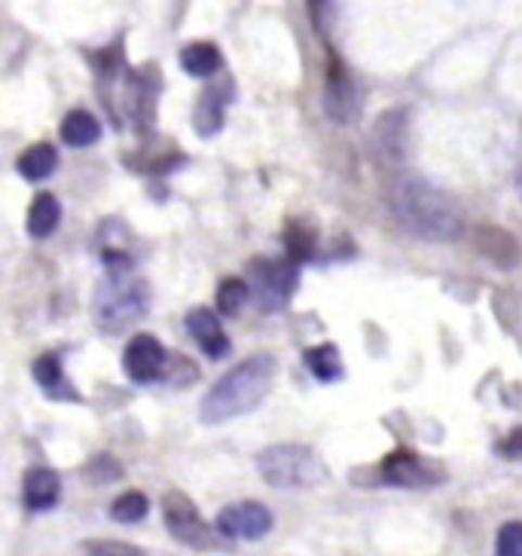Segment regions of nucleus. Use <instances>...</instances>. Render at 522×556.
<instances>
[{
    "label": "nucleus",
    "mask_w": 522,
    "mask_h": 556,
    "mask_svg": "<svg viewBox=\"0 0 522 556\" xmlns=\"http://www.w3.org/2000/svg\"><path fill=\"white\" fill-rule=\"evenodd\" d=\"M389 212L407 229L409 236L422 239V242H456L464 232V208L449 190H443L431 180L419 175H404L392 180L389 187Z\"/></svg>",
    "instance_id": "obj_1"
},
{
    "label": "nucleus",
    "mask_w": 522,
    "mask_h": 556,
    "mask_svg": "<svg viewBox=\"0 0 522 556\" xmlns=\"http://www.w3.org/2000/svg\"><path fill=\"white\" fill-rule=\"evenodd\" d=\"M276 374L278 361L269 352H257L251 358L239 361L202 397L199 422L202 426H224V422H232L245 413H254L263 404V397L272 392Z\"/></svg>",
    "instance_id": "obj_2"
},
{
    "label": "nucleus",
    "mask_w": 522,
    "mask_h": 556,
    "mask_svg": "<svg viewBox=\"0 0 522 556\" xmlns=\"http://www.w3.org/2000/svg\"><path fill=\"white\" fill-rule=\"evenodd\" d=\"M150 312V285L138 276H104L92 294V318L107 337L141 325Z\"/></svg>",
    "instance_id": "obj_3"
},
{
    "label": "nucleus",
    "mask_w": 522,
    "mask_h": 556,
    "mask_svg": "<svg viewBox=\"0 0 522 556\" xmlns=\"http://www.w3.org/2000/svg\"><path fill=\"white\" fill-rule=\"evenodd\" d=\"M257 471L276 490H309L327 477L324 462L306 443H276L263 450Z\"/></svg>",
    "instance_id": "obj_4"
},
{
    "label": "nucleus",
    "mask_w": 522,
    "mask_h": 556,
    "mask_svg": "<svg viewBox=\"0 0 522 556\" xmlns=\"http://www.w3.org/2000/svg\"><path fill=\"white\" fill-rule=\"evenodd\" d=\"M247 288L260 312H281L294 300L300 288V266L294 261H269V257H254L247 263Z\"/></svg>",
    "instance_id": "obj_5"
},
{
    "label": "nucleus",
    "mask_w": 522,
    "mask_h": 556,
    "mask_svg": "<svg viewBox=\"0 0 522 556\" xmlns=\"http://www.w3.org/2000/svg\"><path fill=\"white\" fill-rule=\"evenodd\" d=\"M119 96H123V111H126L131 129L150 138L153 126H156L160 96H163V71H160V65L150 62L144 67H129L126 80L119 86Z\"/></svg>",
    "instance_id": "obj_6"
},
{
    "label": "nucleus",
    "mask_w": 522,
    "mask_h": 556,
    "mask_svg": "<svg viewBox=\"0 0 522 556\" xmlns=\"http://www.w3.org/2000/svg\"><path fill=\"white\" fill-rule=\"evenodd\" d=\"M364 89L352 67L345 65L340 52L327 43V74H324V114L336 126H355L360 119Z\"/></svg>",
    "instance_id": "obj_7"
},
{
    "label": "nucleus",
    "mask_w": 522,
    "mask_h": 556,
    "mask_svg": "<svg viewBox=\"0 0 522 556\" xmlns=\"http://www.w3.org/2000/svg\"><path fill=\"white\" fill-rule=\"evenodd\" d=\"M163 520L168 535L180 541L183 547L193 551H217L220 532L205 523V517L199 514L196 502L180 490H168L163 495Z\"/></svg>",
    "instance_id": "obj_8"
},
{
    "label": "nucleus",
    "mask_w": 522,
    "mask_h": 556,
    "mask_svg": "<svg viewBox=\"0 0 522 556\" xmlns=\"http://www.w3.org/2000/svg\"><path fill=\"white\" fill-rule=\"evenodd\" d=\"M375 480L382 486H397V490H431L446 480V471L443 465L424 458L422 453L400 446L375 465Z\"/></svg>",
    "instance_id": "obj_9"
},
{
    "label": "nucleus",
    "mask_w": 522,
    "mask_h": 556,
    "mask_svg": "<svg viewBox=\"0 0 522 556\" xmlns=\"http://www.w3.org/2000/svg\"><path fill=\"white\" fill-rule=\"evenodd\" d=\"M367 148L375 156V163L400 165L407 163L409 148H412V126H409V108H389L375 116Z\"/></svg>",
    "instance_id": "obj_10"
},
{
    "label": "nucleus",
    "mask_w": 522,
    "mask_h": 556,
    "mask_svg": "<svg viewBox=\"0 0 522 556\" xmlns=\"http://www.w3.org/2000/svg\"><path fill=\"white\" fill-rule=\"evenodd\" d=\"M175 361V355H168L156 337L150 333H135L123 352V370L135 386H150V382H160L168 377V364Z\"/></svg>",
    "instance_id": "obj_11"
},
{
    "label": "nucleus",
    "mask_w": 522,
    "mask_h": 556,
    "mask_svg": "<svg viewBox=\"0 0 522 556\" xmlns=\"http://www.w3.org/2000/svg\"><path fill=\"white\" fill-rule=\"evenodd\" d=\"M272 510L263 505V502H254V498H245V502H232L220 514H217V523L214 529L229 541H260L263 535L272 532Z\"/></svg>",
    "instance_id": "obj_12"
},
{
    "label": "nucleus",
    "mask_w": 522,
    "mask_h": 556,
    "mask_svg": "<svg viewBox=\"0 0 522 556\" xmlns=\"http://www.w3.org/2000/svg\"><path fill=\"white\" fill-rule=\"evenodd\" d=\"M235 99V83L232 77L227 80H214L208 83L202 92H199L196 108H193V129L202 135V138H214L220 135L224 126H227V108Z\"/></svg>",
    "instance_id": "obj_13"
},
{
    "label": "nucleus",
    "mask_w": 522,
    "mask_h": 556,
    "mask_svg": "<svg viewBox=\"0 0 522 556\" xmlns=\"http://www.w3.org/2000/svg\"><path fill=\"white\" fill-rule=\"evenodd\" d=\"M183 325H187V330H190L193 343L202 349V355H208L212 361H220V358H227L229 352H232V343H229L227 330H224V325H220L217 312L208 309V306H193V309L187 312Z\"/></svg>",
    "instance_id": "obj_14"
},
{
    "label": "nucleus",
    "mask_w": 522,
    "mask_h": 556,
    "mask_svg": "<svg viewBox=\"0 0 522 556\" xmlns=\"http://www.w3.org/2000/svg\"><path fill=\"white\" fill-rule=\"evenodd\" d=\"M31 377L34 382L40 386V392L47 394L50 401H74L80 404L82 394L67 382L65 367H62V355L59 352H43L37 355V361L31 364Z\"/></svg>",
    "instance_id": "obj_15"
},
{
    "label": "nucleus",
    "mask_w": 522,
    "mask_h": 556,
    "mask_svg": "<svg viewBox=\"0 0 522 556\" xmlns=\"http://www.w3.org/2000/svg\"><path fill=\"white\" fill-rule=\"evenodd\" d=\"M473 248L492 261L498 269H513L522 261L520 242L513 239V232L501 227H480L473 232Z\"/></svg>",
    "instance_id": "obj_16"
},
{
    "label": "nucleus",
    "mask_w": 522,
    "mask_h": 556,
    "mask_svg": "<svg viewBox=\"0 0 522 556\" xmlns=\"http://www.w3.org/2000/svg\"><path fill=\"white\" fill-rule=\"evenodd\" d=\"M22 498L28 510H50L59 505L62 498V477L52 468L37 465L31 471H25V483H22Z\"/></svg>",
    "instance_id": "obj_17"
},
{
    "label": "nucleus",
    "mask_w": 522,
    "mask_h": 556,
    "mask_svg": "<svg viewBox=\"0 0 522 556\" xmlns=\"http://www.w3.org/2000/svg\"><path fill=\"white\" fill-rule=\"evenodd\" d=\"M180 67H183V74H190L196 80H212L224 71V52L217 50L212 40L187 43L180 50Z\"/></svg>",
    "instance_id": "obj_18"
},
{
    "label": "nucleus",
    "mask_w": 522,
    "mask_h": 556,
    "mask_svg": "<svg viewBox=\"0 0 522 556\" xmlns=\"http://www.w3.org/2000/svg\"><path fill=\"white\" fill-rule=\"evenodd\" d=\"M59 135H62V141H65L67 148H92L101 138L99 116L92 114V111H86V108H74V111H67V116L62 119Z\"/></svg>",
    "instance_id": "obj_19"
},
{
    "label": "nucleus",
    "mask_w": 522,
    "mask_h": 556,
    "mask_svg": "<svg viewBox=\"0 0 522 556\" xmlns=\"http://www.w3.org/2000/svg\"><path fill=\"white\" fill-rule=\"evenodd\" d=\"M16 168L18 175L25 180H31V184L47 180L59 168V150L50 141H37V144H31V148H25L18 153Z\"/></svg>",
    "instance_id": "obj_20"
},
{
    "label": "nucleus",
    "mask_w": 522,
    "mask_h": 556,
    "mask_svg": "<svg viewBox=\"0 0 522 556\" xmlns=\"http://www.w3.org/2000/svg\"><path fill=\"white\" fill-rule=\"evenodd\" d=\"M28 236L31 239H47L55 232V227L62 224V202L55 193H37L31 199V208H28Z\"/></svg>",
    "instance_id": "obj_21"
},
{
    "label": "nucleus",
    "mask_w": 522,
    "mask_h": 556,
    "mask_svg": "<svg viewBox=\"0 0 522 556\" xmlns=\"http://www.w3.org/2000/svg\"><path fill=\"white\" fill-rule=\"evenodd\" d=\"M303 361H306L309 374L318 379V382H336V379H343L345 374L343 355H340V349L333 343L311 345V349L303 352Z\"/></svg>",
    "instance_id": "obj_22"
},
{
    "label": "nucleus",
    "mask_w": 522,
    "mask_h": 556,
    "mask_svg": "<svg viewBox=\"0 0 522 556\" xmlns=\"http://www.w3.org/2000/svg\"><path fill=\"white\" fill-rule=\"evenodd\" d=\"M284 251H288V261H294L296 266L315 257L318 251V229L306 224V220H288L284 227Z\"/></svg>",
    "instance_id": "obj_23"
},
{
    "label": "nucleus",
    "mask_w": 522,
    "mask_h": 556,
    "mask_svg": "<svg viewBox=\"0 0 522 556\" xmlns=\"http://www.w3.org/2000/svg\"><path fill=\"white\" fill-rule=\"evenodd\" d=\"M247 296H251V288H247L245 278L227 276L224 281H220V285H217L214 303H217L220 315H227V318H239V315H242V309H245Z\"/></svg>",
    "instance_id": "obj_24"
},
{
    "label": "nucleus",
    "mask_w": 522,
    "mask_h": 556,
    "mask_svg": "<svg viewBox=\"0 0 522 556\" xmlns=\"http://www.w3.org/2000/svg\"><path fill=\"white\" fill-rule=\"evenodd\" d=\"M150 502L144 492L129 490L123 492L119 498H114V505H111V517H114L116 523H141L144 517H148Z\"/></svg>",
    "instance_id": "obj_25"
},
{
    "label": "nucleus",
    "mask_w": 522,
    "mask_h": 556,
    "mask_svg": "<svg viewBox=\"0 0 522 556\" xmlns=\"http://www.w3.org/2000/svg\"><path fill=\"white\" fill-rule=\"evenodd\" d=\"M82 475H86L89 483H114V480L123 477V465L111 453H99V456L89 458V465L82 468Z\"/></svg>",
    "instance_id": "obj_26"
},
{
    "label": "nucleus",
    "mask_w": 522,
    "mask_h": 556,
    "mask_svg": "<svg viewBox=\"0 0 522 556\" xmlns=\"http://www.w3.org/2000/svg\"><path fill=\"white\" fill-rule=\"evenodd\" d=\"M82 556H148L138 544L116 539H96L82 544Z\"/></svg>",
    "instance_id": "obj_27"
},
{
    "label": "nucleus",
    "mask_w": 522,
    "mask_h": 556,
    "mask_svg": "<svg viewBox=\"0 0 522 556\" xmlns=\"http://www.w3.org/2000/svg\"><path fill=\"white\" fill-rule=\"evenodd\" d=\"M495 556H522V520H507L498 529Z\"/></svg>",
    "instance_id": "obj_28"
},
{
    "label": "nucleus",
    "mask_w": 522,
    "mask_h": 556,
    "mask_svg": "<svg viewBox=\"0 0 522 556\" xmlns=\"http://www.w3.org/2000/svg\"><path fill=\"white\" fill-rule=\"evenodd\" d=\"M495 453L510 462H522V426H517L510 434L495 441Z\"/></svg>",
    "instance_id": "obj_29"
},
{
    "label": "nucleus",
    "mask_w": 522,
    "mask_h": 556,
    "mask_svg": "<svg viewBox=\"0 0 522 556\" xmlns=\"http://www.w3.org/2000/svg\"><path fill=\"white\" fill-rule=\"evenodd\" d=\"M513 187H517V197L522 199V165L517 168V178H513Z\"/></svg>",
    "instance_id": "obj_30"
}]
</instances>
